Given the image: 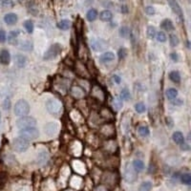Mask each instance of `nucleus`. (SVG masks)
<instances>
[{"mask_svg": "<svg viewBox=\"0 0 191 191\" xmlns=\"http://www.w3.org/2000/svg\"><path fill=\"white\" fill-rule=\"evenodd\" d=\"M46 108L49 113L54 116H59L62 113V110H63L62 103L57 98L49 99L46 103Z\"/></svg>", "mask_w": 191, "mask_h": 191, "instance_id": "f257e3e1", "label": "nucleus"}, {"mask_svg": "<svg viewBox=\"0 0 191 191\" xmlns=\"http://www.w3.org/2000/svg\"><path fill=\"white\" fill-rule=\"evenodd\" d=\"M19 135L21 138L27 141H33L39 137V131L35 126H31L26 128H21L19 131Z\"/></svg>", "mask_w": 191, "mask_h": 191, "instance_id": "f03ea898", "label": "nucleus"}, {"mask_svg": "<svg viewBox=\"0 0 191 191\" xmlns=\"http://www.w3.org/2000/svg\"><path fill=\"white\" fill-rule=\"evenodd\" d=\"M15 115L17 117L27 116L30 112V105L25 99H19L15 105Z\"/></svg>", "mask_w": 191, "mask_h": 191, "instance_id": "7ed1b4c3", "label": "nucleus"}, {"mask_svg": "<svg viewBox=\"0 0 191 191\" xmlns=\"http://www.w3.org/2000/svg\"><path fill=\"white\" fill-rule=\"evenodd\" d=\"M61 50H62V47L60 46V44L54 43L48 49V51L44 54L43 59L45 60H50V59H54L55 58H58L61 54Z\"/></svg>", "mask_w": 191, "mask_h": 191, "instance_id": "20e7f679", "label": "nucleus"}, {"mask_svg": "<svg viewBox=\"0 0 191 191\" xmlns=\"http://www.w3.org/2000/svg\"><path fill=\"white\" fill-rule=\"evenodd\" d=\"M30 146V142L29 141L23 139V138H16L13 141V148L18 152V153H22V152H25Z\"/></svg>", "mask_w": 191, "mask_h": 191, "instance_id": "39448f33", "label": "nucleus"}, {"mask_svg": "<svg viewBox=\"0 0 191 191\" xmlns=\"http://www.w3.org/2000/svg\"><path fill=\"white\" fill-rule=\"evenodd\" d=\"M37 124V119L33 117H20L19 119L16 121V125L18 128H26V127H31V126H36Z\"/></svg>", "mask_w": 191, "mask_h": 191, "instance_id": "423d86ee", "label": "nucleus"}, {"mask_svg": "<svg viewBox=\"0 0 191 191\" xmlns=\"http://www.w3.org/2000/svg\"><path fill=\"white\" fill-rule=\"evenodd\" d=\"M99 134L102 135V137L104 138H107V139H111L115 136L116 134V129H115V126L113 123H106V124L102 125V128L99 130Z\"/></svg>", "mask_w": 191, "mask_h": 191, "instance_id": "0eeeda50", "label": "nucleus"}, {"mask_svg": "<svg viewBox=\"0 0 191 191\" xmlns=\"http://www.w3.org/2000/svg\"><path fill=\"white\" fill-rule=\"evenodd\" d=\"M124 178L127 183H134L138 178V172L133 168L132 164L126 163L124 168Z\"/></svg>", "mask_w": 191, "mask_h": 191, "instance_id": "6e6552de", "label": "nucleus"}, {"mask_svg": "<svg viewBox=\"0 0 191 191\" xmlns=\"http://www.w3.org/2000/svg\"><path fill=\"white\" fill-rule=\"evenodd\" d=\"M168 4H169L170 8L172 9L173 12L179 16V18L181 19L182 21L184 20V13H183V10L181 8V6L179 5L177 0H167Z\"/></svg>", "mask_w": 191, "mask_h": 191, "instance_id": "1a4fd4ad", "label": "nucleus"}, {"mask_svg": "<svg viewBox=\"0 0 191 191\" xmlns=\"http://www.w3.org/2000/svg\"><path fill=\"white\" fill-rule=\"evenodd\" d=\"M91 96H92V98L97 99L98 102H103L104 98H105V95H104L103 90L98 85H95L93 87L92 92H91Z\"/></svg>", "mask_w": 191, "mask_h": 191, "instance_id": "9d476101", "label": "nucleus"}, {"mask_svg": "<svg viewBox=\"0 0 191 191\" xmlns=\"http://www.w3.org/2000/svg\"><path fill=\"white\" fill-rule=\"evenodd\" d=\"M85 91L84 89L78 85H74L71 88V96L76 99H82L85 97Z\"/></svg>", "mask_w": 191, "mask_h": 191, "instance_id": "9b49d317", "label": "nucleus"}, {"mask_svg": "<svg viewBox=\"0 0 191 191\" xmlns=\"http://www.w3.org/2000/svg\"><path fill=\"white\" fill-rule=\"evenodd\" d=\"M76 73L78 75H80V76H82V77H84V78H89L90 77V72L88 71V69L80 61L76 62Z\"/></svg>", "mask_w": 191, "mask_h": 191, "instance_id": "f8f14e48", "label": "nucleus"}, {"mask_svg": "<svg viewBox=\"0 0 191 191\" xmlns=\"http://www.w3.org/2000/svg\"><path fill=\"white\" fill-rule=\"evenodd\" d=\"M58 130H59V125H58V123H55V122H49L44 127V132L47 135H49V136L54 135L58 132Z\"/></svg>", "mask_w": 191, "mask_h": 191, "instance_id": "ddd939ff", "label": "nucleus"}, {"mask_svg": "<svg viewBox=\"0 0 191 191\" xmlns=\"http://www.w3.org/2000/svg\"><path fill=\"white\" fill-rule=\"evenodd\" d=\"M17 19H18L17 15L14 13H9L4 15V22L7 25H10V26L15 25L17 22Z\"/></svg>", "mask_w": 191, "mask_h": 191, "instance_id": "4468645a", "label": "nucleus"}, {"mask_svg": "<svg viewBox=\"0 0 191 191\" xmlns=\"http://www.w3.org/2000/svg\"><path fill=\"white\" fill-rule=\"evenodd\" d=\"M11 62V54L8 50L3 49L0 52V63L3 65H8Z\"/></svg>", "mask_w": 191, "mask_h": 191, "instance_id": "2eb2a0df", "label": "nucleus"}, {"mask_svg": "<svg viewBox=\"0 0 191 191\" xmlns=\"http://www.w3.org/2000/svg\"><path fill=\"white\" fill-rule=\"evenodd\" d=\"M115 59V54L112 52H105L100 55V61L103 63H109Z\"/></svg>", "mask_w": 191, "mask_h": 191, "instance_id": "dca6fc26", "label": "nucleus"}, {"mask_svg": "<svg viewBox=\"0 0 191 191\" xmlns=\"http://www.w3.org/2000/svg\"><path fill=\"white\" fill-rule=\"evenodd\" d=\"M99 18L103 22H110L112 18H113V14L109 10H104L99 14Z\"/></svg>", "mask_w": 191, "mask_h": 191, "instance_id": "f3484780", "label": "nucleus"}, {"mask_svg": "<svg viewBox=\"0 0 191 191\" xmlns=\"http://www.w3.org/2000/svg\"><path fill=\"white\" fill-rule=\"evenodd\" d=\"M100 42H102V40H98V39L91 41V46H92L93 50H95L96 52H98V51H102L105 48L106 44L100 43Z\"/></svg>", "mask_w": 191, "mask_h": 191, "instance_id": "a211bd4d", "label": "nucleus"}, {"mask_svg": "<svg viewBox=\"0 0 191 191\" xmlns=\"http://www.w3.org/2000/svg\"><path fill=\"white\" fill-rule=\"evenodd\" d=\"M172 140L175 143L177 144H181L182 142L184 141V135L182 132H180V131H176L173 133L172 135Z\"/></svg>", "mask_w": 191, "mask_h": 191, "instance_id": "6ab92c4d", "label": "nucleus"}, {"mask_svg": "<svg viewBox=\"0 0 191 191\" xmlns=\"http://www.w3.org/2000/svg\"><path fill=\"white\" fill-rule=\"evenodd\" d=\"M161 28H163V30H165L167 32H171L174 30L173 22L170 19H164L161 23Z\"/></svg>", "mask_w": 191, "mask_h": 191, "instance_id": "aec40b11", "label": "nucleus"}, {"mask_svg": "<svg viewBox=\"0 0 191 191\" xmlns=\"http://www.w3.org/2000/svg\"><path fill=\"white\" fill-rule=\"evenodd\" d=\"M71 27V21L68 19H62L58 23V28L61 31H67Z\"/></svg>", "mask_w": 191, "mask_h": 191, "instance_id": "412c9836", "label": "nucleus"}, {"mask_svg": "<svg viewBox=\"0 0 191 191\" xmlns=\"http://www.w3.org/2000/svg\"><path fill=\"white\" fill-rule=\"evenodd\" d=\"M100 117H102L103 119H106V120L110 119L111 120V119H113L114 115H113V113H112V112L109 109L102 108V111H100Z\"/></svg>", "mask_w": 191, "mask_h": 191, "instance_id": "4be33fe9", "label": "nucleus"}, {"mask_svg": "<svg viewBox=\"0 0 191 191\" xmlns=\"http://www.w3.org/2000/svg\"><path fill=\"white\" fill-rule=\"evenodd\" d=\"M132 166L137 172H141L144 169V163L141 160H134L132 163Z\"/></svg>", "mask_w": 191, "mask_h": 191, "instance_id": "5701e85b", "label": "nucleus"}, {"mask_svg": "<svg viewBox=\"0 0 191 191\" xmlns=\"http://www.w3.org/2000/svg\"><path fill=\"white\" fill-rule=\"evenodd\" d=\"M98 15V11L96 9H90L87 12L86 18H87L88 21L92 22V21H95L97 19Z\"/></svg>", "mask_w": 191, "mask_h": 191, "instance_id": "b1692460", "label": "nucleus"}, {"mask_svg": "<svg viewBox=\"0 0 191 191\" xmlns=\"http://www.w3.org/2000/svg\"><path fill=\"white\" fill-rule=\"evenodd\" d=\"M19 35V31H12L9 33V36H8V41L10 42V44L12 45H15L16 43V39L18 37Z\"/></svg>", "mask_w": 191, "mask_h": 191, "instance_id": "393cba45", "label": "nucleus"}, {"mask_svg": "<svg viewBox=\"0 0 191 191\" xmlns=\"http://www.w3.org/2000/svg\"><path fill=\"white\" fill-rule=\"evenodd\" d=\"M165 96H166V98L169 99V100H173V99L177 98V97H178V91H177L175 88H169V89L166 90Z\"/></svg>", "mask_w": 191, "mask_h": 191, "instance_id": "a878e982", "label": "nucleus"}, {"mask_svg": "<svg viewBox=\"0 0 191 191\" xmlns=\"http://www.w3.org/2000/svg\"><path fill=\"white\" fill-rule=\"evenodd\" d=\"M15 62L19 68H22V67H24L26 64V58L22 54H16L15 58Z\"/></svg>", "mask_w": 191, "mask_h": 191, "instance_id": "bb28decb", "label": "nucleus"}, {"mask_svg": "<svg viewBox=\"0 0 191 191\" xmlns=\"http://www.w3.org/2000/svg\"><path fill=\"white\" fill-rule=\"evenodd\" d=\"M169 78L174 83H180V81H181V75H180L178 71H172L169 74Z\"/></svg>", "mask_w": 191, "mask_h": 191, "instance_id": "cd10ccee", "label": "nucleus"}, {"mask_svg": "<svg viewBox=\"0 0 191 191\" xmlns=\"http://www.w3.org/2000/svg\"><path fill=\"white\" fill-rule=\"evenodd\" d=\"M138 132L139 134L141 135V137L145 138V137H148L149 135H150V130L147 126H145V125H141L138 128Z\"/></svg>", "mask_w": 191, "mask_h": 191, "instance_id": "c85d7f7f", "label": "nucleus"}, {"mask_svg": "<svg viewBox=\"0 0 191 191\" xmlns=\"http://www.w3.org/2000/svg\"><path fill=\"white\" fill-rule=\"evenodd\" d=\"M23 26L26 30V32L28 33H32L33 32V28H35V25H33V22L32 20H25Z\"/></svg>", "mask_w": 191, "mask_h": 191, "instance_id": "c756f323", "label": "nucleus"}, {"mask_svg": "<svg viewBox=\"0 0 191 191\" xmlns=\"http://www.w3.org/2000/svg\"><path fill=\"white\" fill-rule=\"evenodd\" d=\"M119 98L121 100H125V102H128V100L131 98V95H130V92L128 91V89L121 90L120 95H119Z\"/></svg>", "mask_w": 191, "mask_h": 191, "instance_id": "7c9ffc66", "label": "nucleus"}, {"mask_svg": "<svg viewBox=\"0 0 191 191\" xmlns=\"http://www.w3.org/2000/svg\"><path fill=\"white\" fill-rule=\"evenodd\" d=\"M156 33H157V31H156L154 26H148L147 27L146 35H147V37L149 39H154L156 37Z\"/></svg>", "mask_w": 191, "mask_h": 191, "instance_id": "2f4dec72", "label": "nucleus"}, {"mask_svg": "<svg viewBox=\"0 0 191 191\" xmlns=\"http://www.w3.org/2000/svg\"><path fill=\"white\" fill-rule=\"evenodd\" d=\"M130 33H131V31L127 26H123L119 29V35L123 38H127Z\"/></svg>", "mask_w": 191, "mask_h": 191, "instance_id": "473e14b6", "label": "nucleus"}, {"mask_svg": "<svg viewBox=\"0 0 191 191\" xmlns=\"http://www.w3.org/2000/svg\"><path fill=\"white\" fill-rule=\"evenodd\" d=\"M113 107L116 111H119L122 108V100L119 98L115 97L113 100Z\"/></svg>", "mask_w": 191, "mask_h": 191, "instance_id": "72a5a7b5", "label": "nucleus"}, {"mask_svg": "<svg viewBox=\"0 0 191 191\" xmlns=\"http://www.w3.org/2000/svg\"><path fill=\"white\" fill-rule=\"evenodd\" d=\"M169 42H170V45L172 47H176L180 43V39L176 35L171 33V35H169Z\"/></svg>", "mask_w": 191, "mask_h": 191, "instance_id": "f704fd0d", "label": "nucleus"}, {"mask_svg": "<svg viewBox=\"0 0 191 191\" xmlns=\"http://www.w3.org/2000/svg\"><path fill=\"white\" fill-rule=\"evenodd\" d=\"M155 38H157V40H158L159 42H165L167 40V36H166V33L164 32L161 31V32L156 33Z\"/></svg>", "mask_w": 191, "mask_h": 191, "instance_id": "c9c22d12", "label": "nucleus"}, {"mask_svg": "<svg viewBox=\"0 0 191 191\" xmlns=\"http://www.w3.org/2000/svg\"><path fill=\"white\" fill-rule=\"evenodd\" d=\"M152 188L151 182H143L139 188V191H150Z\"/></svg>", "mask_w": 191, "mask_h": 191, "instance_id": "e433bc0d", "label": "nucleus"}, {"mask_svg": "<svg viewBox=\"0 0 191 191\" xmlns=\"http://www.w3.org/2000/svg\"><path fill=\"white\" fill-rule=\"evenodd\" d=\"M181 180H182L183 184H184L186 185H189L191 184V175L189 173H184V174L182 175Z\"/></svg>", "mask_w": 191, "mask_h": 191, "instance_id": "4c0bfd02", "label": "nucleus"}, {"mask_svg": "<svg viewBox=\"0 0 191 191\" xmlns=\"http://www.w3.org/2000/svg\"><path fill=\"white\" fill-rule=\"evenodd\" d=\"M135 110H136L139 114H142L143 112L146 110V107H145V105L142 102H138L135 105Z\"/></svg>", "mask_w": 191, "mask_h": 191, "instance_id": "58836bf2", "label": "nucleus"}, {"mask_svg": "<svg viewBox=\"0 0 191 191\" xmlns=\"http://www.w3.org/2000/svg\"><path fill=\"white\" fill-rule=\"evenodd\" d=\"M47 159H48V155L46 153H44V152L40 153L38 155V157H37V163L42 164V163H44L45 162L47 161Z\"/></svg>", "mask_w": 191, "mask_h": 191, "instance_id": "ea45409f", "label": "nucleus"}, {"mask_svg": "<svg viewBox=\"0 0 191 191\" xmlns=\"http://www.w3.org/2000/svg\"><path fill=\"white\" fill-rule=\"evenodd\" d=\"M21 49H23V50H25V51H31V50L33 49V44H32V42L29 41V40L23 42V43H22V45H21Z\"/></svg>", "mask_w": 191, "mask_h": 191, "instance_id": "a19ab883", "label": "nucleus"}, {"mask_svg": "<svg viewBox=\"0 0 191 191\" xmlns=\"http://www.w3.org/2000/svg\"><path fill=\"white\" fill-rule=\"evenodd\" d=\"M127 49L126 48H120L119 50V53H118V55H119V59H125L127 57Z\"/></svg>", "mask_w": 191, "mask_h": 191, "instance_id": "79ce46f5", "label": "nucleus"}, {"mask_svg": "<svg viewBox=\"0 0 191 191\" xmlns=\"http://www.w3.org/2000/svg\"><path fill=\"white\" fill-rule=\"evenodd\" d=\"M1 4L6 8H12L15 5L13 0H1Z\"/></svg>", "mask_w": 191, "mask_h": 191, "instance_id": "37998d69", "label": "nucleus"}, {"mask_svg": "<svg viewBox=\"0 0 191 191\" xmlns=\"http://www.w3.org/2000/svg\"><path fill=\"white\" fill-rule=\"evenodd\" d=\"M7 40V33L4 30H0V43H4Z\"/></svg>", "mask_w": 191, "mask_h": 191, "instance_id": "c03bdc74", "label": "nucleus"}, {"mask_svg": "<svg viewBox=\"0 0 191 191\" xmlns=\"http://www.w3.org/2000/svg\"><path fill=\"white\" fill-rule=\"evenodd\" d=\"M145 14L148 15H155V9L152 6H147L145 7Z\"/></svg>", "mask_w": 191, "mask_h": 191, "instance_id": "a18cd8bd", "label": "nucleus"}, {"mask_svg": "<svg viewBox=\"0 0 191 191\" xmlns=\"http://www.w3.org/2000/svg\"><path fill=\"white\" fill-rule=\"evenodd\" d=\"M111 80L113 81L114 83L119 84V83H120V81H121V78H120V76H118V75H114L113 76L111 77Z\"/></svg>", "mask_w": 191, "mask_h": 191, "instance_id": "49530a36", "label": "nucleus"}, {"mask_svg": "<svg viewBox=\"0 0 191 191\" xmlns=\"http://www.w3.org/2000/svg\"><path fill=\"white\" fill-rule=\"evenodd\" d=\"M5 110H9L11 108V99L9 98H6L5 102H4V105H3Z\"/></svg>", "mask_w": 191, "mask_h": 191, "instance_id": "de8ad7c7", "label": "nucleus"}, {"mask_svg": "<svg viewBox=\"0 0 191 191\" xmlns=\"http://www.w3.org/2000/svg\"><path fill=\"white\" fill-rule=\"evenodd\" d=\"M180 146H181V149L183 150V151H188L189 150V145L185 142V141H184V142H182L181 144H180Z\"/></svg>", "mask_w": 191, "mask_h": 191, "instance_id": "09e8293b", "label": "nucleus"}, {"mask_svg": "<svg viewBox=\"0 0 191 191\" xmlns=\"http://www.w3.org/2000/svg\"><path fill=\"white\" fill-rule=\"evenodd\" d=\"M166 124L168 125V127H169V128H172L173 125H174L173 119L171 118H166Z\"/></svg>", "mask_w": 191, "mask_h": 191, "instance_id": "8fccbe9b", "label": "nucleus"}, {"mask_svg": "<svg viewBox=\"0 0 191 191\" xmlns=\"http://www.w3.org/2000/svg\"><path fill=\"white\" fill-rule=\"evenodd\" d=\"M170 58H171V59H172L174 62H177V61L179 60V57H178V54H177L176 53L170 54Z\"/></svg>", "mask_w": 191, "mask_h": 191, "instance_id": "3c124183", "label": "nucleus"}, {"mask_svg": "<svg viewBox=\"0 0 191 191\" xmlns=\"http://www.w3.org/2000/svg\"><path fill=\"white\" fill-rule=\"evenodd\" d=\"M121 12H122L123 14H126V13H127V9H126L125 6H122V7H121Z\"/></svg>", "mask_w": 191, "mask_h": 191, "instance_id": "603ef678", "label": "nucleus"}, {"mask_svg": "<svg viewBox=\"0 0 191 191\" xmlns=\"http://www.w3.org/2000/svg\"><path fill=\"white\" fill-rule=\"evenodd\" d=\"M0 123H1V112H0Z\"/></svg>", "mask_w": 191, "mask_h": 191, "instance_id": "864d4df0", "label": "nucleus"}]
</instances>
